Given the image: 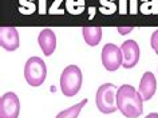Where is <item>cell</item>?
Returning <instances> with one entry per match:
<instances>
[{"instance_id": "9c48e42d", "label": "cell", "mask_w": 158, "mask_h": 118, "mask_svg": "<svg viewBox=\"0 0 158 118\" xmlns=\"http://www.w3.org/2000/svg\"><path fill=\"white\" fill-rule=\"evenodd\" d=\"M38 43L40 46L43 54L46 57H50L55 51V47H56V36H55L54 31L50 28L42 30L38 36Z\"/></svg>"}, {"instance_id": "52a82bcc", "label": "cell", "mask_w": 158, "mask_h": 118, "mask_svg": "<svg viewBox=\"0 0 158 118\" xmlns=\"http://www.w3.org/2000/svg\"><path fill=\"white\" fill-rule=\"evenodd\" d=\"M121 51H122V66L125 69H133L134 66L138 63L139 61V55H141V51H139V46L135 40H126L122 43L121 46Z\"/></svg>"}, {"instance_id": "ac0fdd59", "label": "cell", "mask_w": 158, "mask_h": 118, "mask_svg": "<svg viewBox=\"0 0 158 118\" xmlns=\"http://www.w3.org/2000/svg\"><path fill=\"white\" fill-rule=\"evenodd\" d=\"M101 3H105V0H101ZM106 7H111L113 10H115V6H114V3H111V4H107Z\"/></svg>"}, {"instance_id": "7c38bea8", "label": "cell", "mask_w": 158, "mask_h": 118, "mask_svg": "<svg viewBox=\"0 0 158 118\" xmlns=\"http://www.w3.org/2000/svg\"><path fill=\"white\" fill-rule=\"evenodd\" d=\"M87 102H89L87 98H85V99H82L79 103H77V105H74V106H71V107L60 112L56 116V118H78L79 113H81V110L83 109V106L87 103Z\"/></svg>"}, {"instance_id": "6da1fadb", "label": "cell", "mask_w": 158, "mask_h": 118, "mask_svg": "<svg viewBox=\"0 0 158 118\" xmlns=\"http://www.w3.org/2000/svg\"><path fill=\"white\" fill-rule=\"evenodd\" d=\"M143 98L131 85H122L117 91L118 110L127 118H138L143 113Z\"/></svg>"}, {"instance_id": "8fae6325", "label": "cell", "mask_w": 158, "mask_h": 118, "mask_svg": "<svg viewBox=\"0 0 158 118\" xmlns=\"http://www.w3.org/2000/svg\"><path fill=\"white\" fill-rule=\"evenodd\" d=\"M82 32H83L85 42L87 43L89 46H98L99 44V42L102 39V28L101 27L87 26V27H83Z\"/></svg>"}, {"instance_id": "8992f818", "label": "cell", "mask_w": 158, "mask_h": 118, "mask_svg": "<svg viewBox=\"0 0 158 118\" xmlns=\"http://www.w3.org/2000/svg\"><path fill=\"white\" fill-rule=\"evenodd\" d=\"M20 113V102L15 93L3 94L0 99V118H18Z\"/></svg>"}, {"instance_id": "ba28073f", "label": "cell", "mask_w": 158, "mask_h": 118, "mask_svg": "<svg viewBox=\"0 0 158 118\" xmlns=\"http://www.w3.org/2000/svg\"><path fill=\"white\" fill-rule=\"evenodd\" d=\"M0 43L6 51H15L19 48V32L12 26L0 27Z\"/></svg>"}, {"instance_id": "30bf717a", "label": "cell", "mask_w": 158, "mask_h": 118, "mask_svg": "<svg viewBox=\"0 0 158 118\" xmlns=\"http://www.w3.org/2000/svg\"><path fill=\"white\" fill-rule=\"evenodd\" d=\"M156 90H157V81H156V77H154L153 73L150 71H146L143 75H142V79L139 82V89L138 91L142 95L145 101H149L154 94H156Z\"/></svg>"}, {"instance_id": "2e32d148", "label": "cell", "mask_w": 158, "mask_h": 118, "mask_svg": "<svg viewBox=\"0 0 158 118\" xmlns=\"http://www.w3.org/2000/svg\"><path fill=\"white\" fill-rule=\"evenodd\" d=\"M131 30H133V27H126V28H125V27H118V31H119V34H122V35H123V34H129Z\"/></svg>"}, {"instance_id": "5bb4252c", "label": "cell", "mask_w": 158, "mask_h": 118, "mask_svg": "<svg viewBox=\"0 0 158 118\" xmlns=\"http://www.w3.org/2000/svg\"><path fill=\"white\" fill-rule=\"evenodd\" d=\"M141 12L142 14H157L158 12V0H154L153 3H146V0H142Z\"/></svg>"}, {"instance_id": "4fadbf2b", "label": "cell", "mask_w": 158, "mask_h": 118, "mask_svg": "<svg viewBox=\"0 0 158 118\" xmlns=\"http://www.w3.org/2000/svg\"><path fill=\"white\" fill-rule=\"evenodd\" d=\"M66 10L73 15H81L85 11V0H67Z\"/></svg>"}, {"instance_id": "277c9868", "label": "cell", "mask_w": 158, "mask_h": 118, "mask_svg": "<svg viewBox=\"0 0 158 118\" xmlns=\"http://www.w3.org/2000/svg\"><path fill=\"white\" fill-rule=\"evenodd\" d=\"M47 67L43 59L39 57H31L24 65V78L27 83L34 87L40 86L46 79Z\"/></svg>"}, {"instance_id": "5b68a950", "label": "cell", "mask_w": 158, "mask_h": 118, "mask_svg": "<svg viewBox=\"0 0 158 118\" xmlns=\"http://www.w3.org/2000/svg\"><path fill=\"white\" fill-rule=\"evenodd\" d=\"M102 63H103L105 69L109 71H115L119 69V66L122 65V51L119 47H117L113 43H107L105 44L103 50H102Z\"/></svg>"}, {"instance_id": "3957f363", "label": "cell", "mask_w": 158, "mask_h": 118, "mask_svg": "<svg viewBox=\"0 0 158 118\" xmlns=\"http://www.w3.org/2000/svg\"><path fill=\"white\" fill-rule=\"evenodd\" d=\"M117 91L118 87L113 83H103L97 91L95 102L97 107L103 114H111L118 110L117 105Z\"/></svg>"}, {"instance_id": "7a4b0ae2", "label": "cell", "mask_w": 158, "mask_h": 118, "mask_svg": "<svg viewBox=\"0 0 158 118\" xmlns=\"http://www.w3.org/2000/svg\"><path fill=\"white\" fill-rule=\"evenodd\" d=\"M83 75L78 66L70 65L63 70L60 75V90L66 97H74L82 87Z\"/></svg>"}, {"instance_id": "9a60e30c", "label": "cell", "mask_w": 158, "mask_h": 118, "mask_svg": "<svg viewBox=\"0 0 158 118\" xmlns=\"http://www.w3.org/2000/svg\"><path fill=\"white\" fill-rule=\"evenodd\" d=\"M150 44H152V48L154 50V53L158 55V30H157V31H154V32L152 34Z\"/></svg>"}, {"instance_id": "e0dca14e", "label": "cell", "mask_w": 158, "mask_h": 118, "mask_svg": "<svg viewBox=\"0 0 158 118\" xmlns=\"http://www.w3.org/2000/svg\"><path fill=\"white\" fill-rule=\"evenodd\" d=\"M145 118H158V113H150L149 116H146Z\"/></svg>"}]
</instances>
